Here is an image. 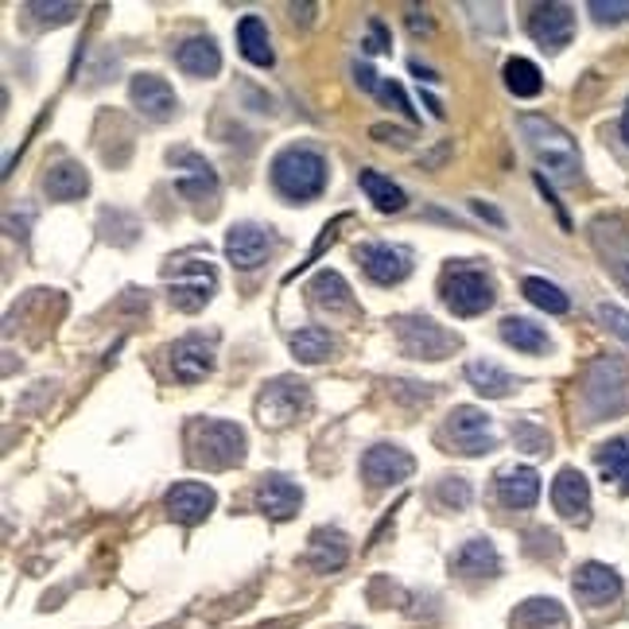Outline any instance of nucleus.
I'll list each match as a JSON object with an SVG mask.
<instances>
[{
    "label": "nucleus",
    "mask_w": 629,
    "mask_h": 629,
    "mask_svg": "<svg viewBox=\"0 0 629 629\" xmlns=\"http://www.w3.org/2000/svg\"><path fill=\"white\" fill-rule=\"evenodd\" d=\"M571 587H575L583 606H610L621 595V579L606 563H583L571 579Z\"/></svg>",
    "instance_id": "obj_14"
},
{
    "label": "nucleus",
    "mask_w": 629,
    "mask_h": 629,
    "mask_svg": "<svg viewBox=\"0 0 629 629\" xmlns=\"http://www.w3.org/2000/svg\"><path fill=\"white\" fill-rule=\"evenodd\" d=\"M334 350H339V342H334L331 331H323V327H304V331L291 334V354H296L299 362H307V366L327 362Z\"/></svg>",
    "instance_id": "obj_28"
},
{
    "label": "nucleus",
    "mask_w": 629,
    "mask_h": 629,
    "mask_svg": "<svg viewBox=\"0 0 629 629\" xmlns=\"http://www.w3.org/2000/svg\"><path fill=\"white\" fill-rule=\"evenodd\" d=\"M505 85H510L517 98H536L545 90V78L536 70V62L528 59H510L505 62Z\"/></svg>",
    "instance_id": "obj_35"
},
{
    "label": "nucleus",
    "mask_w": 629,
    "mask_h": 629,
    "mask_svg": "<svg viewBox=\"0 0 629 629\" xmlns=\"http://www.w3.org/2000/svg\"><path fill=\"white\" fill-rule=\"evenodd\" d=\"M171 163L179 168L175 187H179V195H183V198L198 203V198L218 195V175H214V168L198 152H191V148H179V152H171Z\"/></svg>",
    "instance_id": "obj_12"
},
{
    "label": "nucleus",
    "mask_w": 629,
    "mask_h": 629,
    "mask_svg": "<svg viewBox=\"0 0 629 629\" xmlns=\"http://www.w3.org/2000/svg\"><path fill=\"white\" fill-rule=\"evenodd\" d=\"M587 12L598 24H618V20H629V0H591Z\"/></svg>",
    "instance_id": "obj_36"
},
{
    "label": "nucleus",
    "mask_w": 629,
    "mask_h": 629,
    "mask_svg": "<svg viewBox=\"0 0 629 629\" xmlns=\"http://www.w3.org/2000/svg\"><path fill=\"white\" fill-rule=\"evenodd\" d=\"M552 505L560 510L563 521H587L591 510V485L575 467H563L552 482Z\"/></svg>",
    "instance_id": "obj_15"
},
{
    "label": "nucleus",
    "mask_w": 629,
    "mask_h": 629,
    "mask_svg": "<svg viewBox=\"0 0 629 629\" xmlns=\"http://www.w3.org/2000/svg\"><path fill=\"white\" fill-rule=\"evenodd\" d=\"M447 435H451L455 451H462V455H485L493 447L490 416L478 412V409H470V404H462V409L451 412V420H447Z\"/></svg>",
    "instance_id": "obj_10"
},
{
    "label": "nucleus",
    "mask_w": 629,
    "mask_h": 629,
    "mask_svg": "<svg viewBox=\"0 0 629 629\" xmlns=\"http://www.w3.org/2000/svg\"><path fill=\"white\" fill-rule=\"evenodd\" d=\"M595 241L603 249V256L610 261V268L618 273V281L629 288V233L614 221H598L595 226Z\"/></svg>",
    "instance_id": "obj_23"
},
{
    "label": "nucleus",
    "mask_w": 629,
    "mask_h": 629,
    "mask_svg": "<svg viewBox=\"0 0 629 629\" xmlns=\"http://www.w3.org/2000/svg\"><path fill=\"white\" fill-rule=\"evenodd\" d=\"M214 291V273L210 268H195L191 276H179L175 284H171V304L179 307V311H198V307L210 299Z\"/></svg>",
    "instance_id": "obj_25"
},
{
    "label": "nucleus",
    "mask_w": 629,
    "mask_h": 629,
    "mask_svg": "<svg viewBox=\"0 0 629 629\" xmlns=\"http://www.w3.org/2000/svg\"><path fill=\"white\" fill-rule=\"evenodd\" d=\"M273 183L291 203H311L327 187V160L314 148L291 145L273 160Z\"/></svg>",
    "instance_id": "obj_2"
},
{
    "label": "nucleus",
    "mask_w": 629,
    "mask_h": 629,
    "mask_svg": "<svg viewBox=\"0 0 629 629\" xmlns=\"http://www.w3.org/2000/svg\"><path fill=\"white\" fill-rule=\"evenodd\" d=\"M513 435L525 443V451H545V447H548V435L536 432V427H528V424H517V427H513Z\"/></svg>",
    "instance_id": "obj_41"
},
{
    "label": "nucleus",
    "mask_w": 629,
    "mask_h": 629,
    "mask_svg": "<svg viewBox=\"0 0 629 629\" xmlns=\"http://www.w3.org/2000/svg\"><path fill=\"white\" fill-rule=\"evenodd\" d=\"M195 439V462L203 467H233V462L245 459V432L230 420H203L191 432Z\"/></svg>",
    "instance_id": "obj_3"
},
{
    "label": "nucleus",
    "mask_w": 629,
    "mask_h": 629,
    "mask_svg": "<svg viewBox=\"0 0 629 629\" xmlns=\"http://www.w3.org/2000/svg\"><path fill=\"white\" fill-rule=\"evenodd\" d=\"M299 505H304V493H299V485L291 482V478H264L261 490H256V510L264 513V517L273 521H288L299 513Z\"/></svg>",
    "instance_id": "obj_18"
},
{
    "label": "nucleus",
    "mask_w": 629,
    "mask_h": 629,
    "mask_svg": "<svg viewBox=\"0 0 629 629\" xmlns=\"http://www.w3.org/2000/svg\"><path fill=\"white\" fill-rule=\"evenodd\" d=\"M238 47L253 67H273V39H268V27H264L261 16H245L238 24Z\"/></svg>",
    "instance_id": "obj_22"
},
{
    "label": "nucleus",
    "mask_w": 629,
    "mask_h": 629,
    "mask_svg": "<svg viewBox=\"0 0 629 629\" xmlns=\"http://www.w3.org/2000/svg\"><path fill=\"white\" fill-rule=\"evenodd\" d=\"M521 133H525L528 148H533V156L540 160V168H548V175L560 179V183H575L583 160H579L575 140H571L556 121L525 113V117H521Z\"/></svg>",
    "instance_id": "obj_1"
},
{
    "label": "nucleus",
    "mask_w": 629,
    "mask_h": 629,
    "mask_svg": "<svg viewBox=\"0 0 629 629\" xmlns=\"http://www.w3.org/2000/svg\"><path fill=\"white\" fill-rule=\"evenodd\" d=\"M273 245H276L273 233L253 226V221H241V226H233L226 233V256H230L233 268H256V264H264L268 253H273Z\"/></svg>",
    "instance_id": "obj_11"
},
{
    "label": "nucleus",
    "mask_w": 629,
    "mask_h": 629,
    "mask_svg": "<svg viewBox=\"0 0 629 629\" xmlns=\"http://www.w3.org/2000/svg\"><path fill=\"white\" fill-rule=\"evenodd\" d=\"M521 291H525L528 304H536L540 311H548V314H563L571 307L568 296H563L552 281H545V276H525V281H521Z\"/></svg>",
    "instance_id": "obj_33"
},
{
    "label": "nucleus",
    "mask_w": 629,
    "mask_h": 629,
    "mask_svg": "<svg viewBox=\"0 0 629 629\" xmlns=\"http://www.w3.org/2000/svg\"><path fill=\"white\" fill-rule=\"evenodd\" d=\"M377 98H381V102H389V105H397L400 113H409L412 117V105H409V94H404V90H400L397 82H377V90H374Z\"/></svg>",
    "instance_id": "obj_40"
},
{
    "label": "nucleus",
    "mask_w": 629,
    "mask_h": 629,
    "mask_svg": "<svg viewBox=\"0 0 629 629\" xmlns=\"http://www.w3.org/2000/svg\"><path fill=\"white\" fill-rule=\"evenodd\" d=\"M307 560L319 571H339L342 563H346V536H342L339 528H319V533L311 536Z\"/></svg>",
    "instance_id": "obj_27"
},
{
    "label": "nucleus",
    "mask_w": 629,
    "mask_h": 629,
    "mask_svg": "<svg viewBox=\"0 0 629 629\" xmlns=\"http://www.w3.org/2000/svg\"><path fill=\"white\" fill-rule=\"evenodd\" d=\"M513 626L521 629H568V614L560 603L552 598H528L517 614H513Z\"/></svg>",
    "instance_id": "obj_26"
},
{
    "label": "nucleus",
    "mask_w": 629,
    "mask_h": 629,
    "mask_svg": "<svg viewBox=\"0 0 629 629\" xmlns=\"http://www.w3.org/2000/svg\"><path fill=\"white\" fill-rule=\"evenodd\" d=\"M443 304L451 307L455 314L470 319V314H482L493 304V284L485 273L478 268H455V273L443 276Z\"/></svg>",
    "instance_id": "obj_5"
},
{
    "label": "nucleus",
    "mask_w": 629,
    "mask_h": 629,
    "mask_svg": "<svg viewBox=\"0 0 629 629\" xmlns=\"http://www.w3.org/2000/svg\"><path fill=\"white\" fill-rule=\"evenodd\" d=\"M311 304L319 307V311L339 314V311H350V307H354V299H350V288H346V281H342L339 273H319L311 281Z\"/></svg>",
    "instance_id": "obj_29"
},
{
    "label": "nucleus",
    "mask_w": 629,
    "mask_h": 629,
    "mask_svg": "<svg viewBox=\"0 0 629 629\" xmlns=\"http://www.w3.org/2000/svg\"><path fill=\"white\" fill-rule=\"evenodd\" d=\"M85 191H90V179H85V171L78 168V163L62 160L47 171V195H52L55 203H75Z\"/></svg>",
    "instance_id": "obj_24"
},
{
    "label": "nucleus",
    "mask_w": 629,
    "mask_h": 629,
    "mask_svg": "<svg viewBox=\"0 0 629 629\" xmlns=\"http://www.w3.org/2000/svg\"><path fill=\"white\" fill-rule=\"evenodd\" d=\"M451 568L459 571V575H498L502 571V556H498V548L490 545V540H482V536H474V540H467V545L455 552Z\"/></svg>",
    "instance_id": "obj_21"
},
{
    "label": "nucleus",
    "mask_w": 629,
    "mask_h": 629,
    "mask_svg": "<svg viewBox=\"0 0 629 629\" xmlns=\"http://www.w3.org/2000/svg\"><path fill=\"white\" fill-rule=\"evenodd\" d=\"M128 94H133V105L152 121H168L175 113V90L160 75H137L128 85Z\"/></svg>",
    "instance_id": "obj_17"
},
{
    "label": "nucleus",
    "mask_w": 629,
    "mask_h": 629,
    "mask_svg": "<svg viewBox=\"0 0 629 629\" xmlns=\"http://www.w3.org/2000/svg\"><path fill=\"white\" fill-rule=\"evenodd\" d=\"M502 339L510 342L521 354H545L548 350V334L533 323V319H521V314H510L502 319Z\"/></svg>",
    "instance_id": "obj_31"
},
{
    "label": "nucleus",
    "mask_w": 629,
    "mask_h": 629,
    "mask_svg": "<svg viewBox=\"0 0 629 629\" xmlns=\"http://www.w3.org/2000/svg\"><path fill=\"white\" fill-rule=\"evenodd\" d=\"M366 52H369V55H381V52H385V27H381V24H377V20H374V24H369V39H366Z\"/></svg>",
    "instance_id": "obj_42"
},
{
    "label": "nucleus",
    "mask_w": 629,
    "mask_h": 629,
    "mask_svg": "<svg viewBox=\"0 0 629 629\" xmlns=\"http://www.w3.org/2000/svg\"><path fill=\"white\" fill-rule=\"evenodd\" d=\"M412 470H416V462H412V455L404 451V447L377 443V447H369V451L362 455V478H366L374 490H385V485H392V482H404V478H412Z\"/></svg>",
    "instance_id": "obj_8"
},
{
    "label": "nucleus",
    "mask_w": 629,
    "mask_h": 629,
    "mask_svg": "<svg viewBox=\"0 0 629 629\" xmlns=\"http://www.w3.org/2000/svg\"><path fill=\"white\" fill-rule=\"evenodd\" d=\"M467 381L474 385V389L482 392V397H510L513 385H517L510 374H505L502 366H493V362H482V357L467 366Z\"/></svg>",
    "instance_id": "obj_32"
},
{
    "label": "nucleus",
    "mask_w": 629,
    "mask_h": 629,
    "mask_svg": "<svg viewBox=\"0 0 629 629\" xmlns=\"http://www.w3.org/2000/svg\"><path fill=\"white\" fill-rule=\"evenodd\" d=\"M311 404V392L296 377H276L268 389L256 397V420L264 427H288L291 420H299Z\"/></svg>",
    "instance_id": "obj_4"
},
{
    "label": "nucleus",
    "mask_w": 629,
    "mask_h": 629,
    "mask_svg": "<svg viewBox=\"0 0 629 629\" xmlns=\"http://www.w3.org/2000/svg\"><path fill=\"white\" fill-rule=\"evenodd\" d=\"M439 502H443V505H455V510H467L470 485L462 482V478H447V482L439 485Z\"/></svg>",
    "instance_id": "obj_39"
},
{
    "label": "nucleus",
    "mask_w": 629,
    "mask_h": 629,
    "mask_svg": "<svg viewBox=\"0 0 629 629\" xmlns=\"http://www.w3.org/2000/svg\"><path fill=\"white\" fill-rule=\"evenodd\" d=\"M175 62L195 78H214L221 70V52L210 35H195L175 52Z\"/></svg>",
    "instance_id": "obj_20"
},
{
    "label": "nucleus",
    "mask_w": 629,
    "mask_h": 629,
    "mask_svg": "<svg viewBox=\"0 0 629 629\" xmlns=\"http://www.w3.org/2000/svg\"><path fill=\"white\" fill-rule=\"evenodd\" d=\"M540 498V474L533 467H510L498 474V502L505 510H533Z\"/></svg>",
    "instance_id": "obj_19"
},
{
    "label": "nucleus",
    "mask_w": 629,
    "mask_h": 629,
    "mask_svg": "<svg viewBox=\"0 0 629 629\" xmlns=\"http://www.w3.org/2000/svg\"><path fill=\"white\" fill-rule=\"evenodd\" d=\"M528 35H533L545 52L568 47L571 35H575V12H571V4H540V9L528 16Z\"/></svg>",
    "instance_id": "obj_9"
},
{
    "label": "nucleus",
    "mask_w": 629,
    "mask_h": 629,
    "mask_svg": "<svg viewBox=\"0 0 629 629\" xmlns=\"http://www.w3.org/2000/svg\"><path fill=\"white\" fill-rule=\"evenodd\" d=\"M357 261H362L369 281H377V284H400V281H409V273H412V249L389 245V241L357 245Z\"/></svg>",
    "instance_id": "obj_7"
},
{
    "label": "nucleus",
    "mask_w": 629,
    "mask_h": 629,
    "mask_svg": "<svg viewBox=\"0 0 629 629\" xmlns=\"http://www.w3.org/2000/svg\"><path fill=\"white\" fill-rule=\"evenodd\" d=\"M598 470L606 474V482H618L629 493V439H610L598 451Z\"/></svg>",
    "instance_id": "obj_34"
},
{
    "label": "nucleus",
    "mask_w": 629,
    "mask_h": 629,
    "mask_svg": "<svg viewBox=\"0 0 629 629\" xmlns=\"http://www.w3.org/2000/svg\"><path fill=\"white\" fill-rule=\"evenodd\" d=\"M397 339L400 346H404V354L432 357V362H439V357H447L451 350H459V339H455L451 331H443L432 319H416V314H412V319H400Z\"/></svg>",
    "instance_id": "obj_6"
},
{
    "label": "nucleus",
    "mask_w": 629,
    "mask_h": 629,
    "mask_svg": "<svg viewBox=\"0 0 629 629\" xmlns=\"http://www.w3.org/2000/svg\"><path fill=\"white\" fill-rule=\"evenodd\" d=\"M27 12H32L35 20H43V24H67V20H75L78 4H39V0H32Z\"/></svg>",
    "instance_id": "obj_37"
},
{
    "label": "nucleus",
    "mask_w": 629,
    "mask_h": 629,
    "mask_svg": "<svg viewBox=\"0 0 629 629\" xmlns=\"http://www.w3.org/2000/svg\"><path fill=\"white\" fill-rule=\"evenodd\" d=\"M163 505H168V513L179 521V525H198V521L214 510V490L203 482H179L168 490Z\"/></svg>",
    "instance_id": "obj_16"
},
{
    "label": "nucleus",
    "mask_w": 629,
    "mask_h": 629,
    "mask_svg": "<svg viewBox=\"0 0 629 629\" xmlns=\"http://www.w3.org/2000/svg\"><path fill=\"white\" fill-rule=\"evenodd\" d=\"M409 24H412V32H427V27H432V20H420L416 12H412V16H409Z\"/></svg>",
    "instance_id": "obj_43"
},
{
    "label": "nucleus",
    "mask_w": 629,
    "mask_h": 629,
    "mask_svg": "<svg viewBox=\"0 0 629 629\" xmlns=\"http://www.w3.org/2000/svg\"><path fill=\"white\" fill-rule=\"evenodd\" d=\"M621 137H626V145H629V105H626V113H621Z\"/></svg>",
    "instance_id": "obj_44"
},
{
    "label": "nucleus",
    "mask_w": 629,
    "mask_h": 629,
    "mask_svg": "<svg viewBox=\"0 0 629 629\" xmlns=\"http://www.w3.org/2000/svg\"><path fill=\"white\" fill-rule=\"evenodd\" d=\"M598 319H603L621 342H629V311H621L618 304H598Z\"/></svg>",
    "instance_id": "obj_38"
},
{
    "label": "nucleus",
    "mask_w": 629,
    "mask_h": 629,
    "mask_svg": "<svg viewBox=\"0 0 629 629\" xmlns=\"http://www.w3.org/2000/svg\"><path fill=\"white\" fill-rule=\"evenodd\" d=\"M362 191H366V198L377 206L381 214H397L409 206V198H404V191L392 183V179H385L381 171H362Z\"/></svg>",
    "instance_id": "obj_30"
},
{
    "label": "nucleus",
    "mask_w": 629,
    "mask_h": 629,
    "mask_svg": "<svg viewBox=\"0 0 629 629\" xmlns=\"http://www.w3.org/2000/svg\"><path fill=\"white\" fill-rule=\"evenodd\" d=\"M171 369L183 385H198L214 369V346L203 334H183L171 346Z\"/></svg>",
    "instance_id": "obj_13"
}]
</instances>
